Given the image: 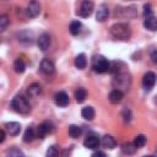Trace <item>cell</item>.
I'll list each match as a JSON object with an SVG mask.
<instances>
[{
  "label": "cell",
  "mask_w": 157,
  "mask_h": 157,
  "mask_svg": "<svg viewBox=\"0 0 157 157\" xmlns=\"http://www.w3.org/2000/svg\"><path fill=\"white\" fill-rule=\"evenodd\" d=\"M110 34L115 39L126 40V39L130 38L131 31H130V27L126 23H115L110 27Z\"/></svg>",
  "instance_id": "1"
},
{
  "label": "cell",
  "mask_w": 157,
  "mask_h": 157,
  "mask_svg": "<svg viewBox=\"0 0 157 157\" xmlns=\"http://www.w3.org/2000/svg\"><path fill=\"white\" fill-rule=\"evenodd\" d=\"M130 83H131V78L128 74L125 72H118L117 76L113 78V86L115 90H119V91H126L129 87H130Z\"/></svg>",
  "instance_id": "2"
},
{
  "label": "cell",
  "mask_w": 157,
  "mask_h": 157,
  "mask_svg": "<svg viewBox=\"0 0 157 157\" xmlns=\"http://www.w3.org/2000/svg\"><path fill=\"white\" fill-rule=\"evenodd\" d=\"M11 107H12L16 112H18V113H21V114H27V113L29 112V109H31V107H29L27 99L23 98L22 96H16V97L12 99V102H11Z\"/></svg>",
  "instance_id": "3"
},
{
  "label": "cell",
  "mask_w": 157,
  "mask_h": 157,
  "mask_svg": "<svg viewBox=\"0 0 157 157\" xmlns=\"http://www.w3.org/2000/svg\"><path fill=\"white\" fill-rule=\"evenodd\" d=\"M108 66H109V61L103 55H97V56L93 58L92 67H93V70L96 72H99V74L107 72L108 71Z\"/></svg>",
  "instance_id": "4"
},
{
  "label": "cell",
  "mask_w": 157,
  "mask_h": 157,
  "mask_svg": "<svg viewBox=\"0 0 157 157\" xmlns=\"http://www.w3.org/2000/svg\"><path fill=\"white\" fill-rule=\"evenodd\" d=\"M93 11V2L91 0H83L77 10V15L81 17H88Z\"/></svg>",
  "instance_id": "5"
},
{
  "label": "cell",
  "mask_w": 157,
  "mask_h": 157,
  "mask_svg": "<svg viewBox=\"0 0 157 157\" xmlns=\"http://www.w3.org/2000/svg\"><path fill=\"white\" fill-rule=\"evenodd\" d=\"M54 131V125L52 121H43L38 129H37V135L39 139H43L47 134H52Z\"/></svg>",
  "instance_id": "6"
},
{
  "label": "cell",
  "mask_w": 157,
  "mask_h": 157,
  "mask_svg": "<svg viewBox=\"0 0 157 157\" xmlns=\"http://www.w3.org/2000/svg\"><path fill=\"white\" fill-rule=\"evenodd\" d=\"M40 12V5L37 0H31L27 5V9H26V13L28 17H37Z\"/></svg>",
  "instance_id": "7"
},
{
  "label": "cell",
  "mask_w": 157,
  "mask_h": 157,
  "mask_svg": "<svg viewBox=\"0 0 157 157\" xmlns=\"http://www.w3.org/2000/svg\"><path fill=\"white\" fill-rule=\"evenodd\" d=\"M39 70L45 74V75H52L55 70V66H54V63L49 59H43L40 61V65H39Z\"/></svg>",
  "instance_id": "8"
},
{
  "label": "cell",
  "mask_w": 157,
  "mask_h": 157,
  "mask_svg": "<svg viewBox=\"0 0 157 157\" xmlns=\"http://www.w3.org/2000/svg\"><path fill=\"white\" fill-rule=\"evenodd\" d=\"M37 44H38V48L42 52H45L50 47V37H49V34L48 33H42L37 39Z\"/></svg>",
  "instance_id": "9"
},
{
  "label": "cell",
  "mask_w": 157,
  "mask_h": 157,
  "mask_svg": "<svg viewBox=\"0 0 157 157\" xmlns=\"http://www.w3.org/2000/svg\"><path fill=\"white\" fill-rule=\"evenodd\" d=\"M109 16V9L105 4H102L98 6V10H97V13H96V20L98 22H103L108 18Z\"/></svg>",
  "instance_id": "10"
},
{
  "label": "cell",
  "mask_w": 157,
  "mask_h": 157,
  "mask_svg": "<svg viewBox=\"0 0 157 157\" xmlns=\"http://www.w3.org/2000/svg\"><path fill=\"white\" fill-rule=\"evenodd\" d=\"M155 82H156V75L151 71L146 72L144 75V78H142V85L146 90H151L153 86H155Z\"/></svg>",
  "instance_id": "11"
},
{
  "label": "cell",
  "mask_w": 157,
  "mask_h": 157,
  "mask_svg": "<svg viewBox=\"0 0 157 157\" xmlns=\"http://www.w3.org/2000/svg\"><path fill=\"white\" fill-rule=\"evenodd\" d=\"M83 146L86 148H90V150H94L99 146V139L97 136H93V135H90L85 139L83 141Z\"/></svg>",
  "instance_id": "12"
},
{
  "label": "cell",
  "mask_w": 157,
  "mask_h": 157,
  "mask_svg": "<svg viewBox=\"0 0 157 157\" xmlns=\"http://www.w3.org/2000/svg\"><path fill=\"white\" fill-rule=\"evenodd\" d=\"M55 103L59 107H66L69 104V96L65 92H58L55 94Z\"/></svg>",
  "instance_id": "13"
},
{
  "label": "cell",
  "mask_w": 157,
  "mask_h": 157,
  "mask_svg": "<svg viewBox=\"0 0 157 157\" xmlns=\"http://www.w3.org/2000/svg\"><path fill=\"white\" fill-rule=\"evenodd\" d=\"M42 93V87L38 83H32L28 88H27V94L31 98H36Z\"/></svg>",
  "instance_id": "14"
},
{
  "label": "cell",
  "mask_w": 157,
  "mask_h": 157,
  "mask_svg": "<svg viewBox=\"0 0 157 157\" xmlns=\"http://www.w3.org/2000/svg\"><path fill=\"white\" fill-rule=\"evenodd\" d=\"M6 129H7L9 135L16 136V135H18L20 131H21V125H20L18 123L12 121V123H7V124H6Z\"/></svg>",
  "instance_id": "15"
},
{
  "label": "cell",
  "mask_w": 157,
  "mask_h": 157,
  "mask_svg": "<svg viewBox=\"0 0 157 157\" xmlns=\"http://www.w3.org/2000/svg\"><path fill=\"white\" fill-rule=\"evenodd\" d=\"M33 39H34V36L29 31H22L21 33H18V40L20 42H25L27 44H31L33 42Z\"/></svg>",
  "instance_id": "16"
},
{
  "label": "cell",
  "mask_w": 157,
  "mask_h": 157,
  "mask_svg": "<svg viewBox=\"0 0 157 157\" xmlns=\"http://www.w3.org/2000/svg\"><path fill=\"white\" fill-rule=\"evenodd\" d=\"M144 26L150 29V31H156L157 28V20L155 16H148V17H145V22H144Z\"/></svg>",
  "instance_id": "17"
},
{
  "label": "cell",
  "mask_w": 157,
  "mask_h": 157,
  "mask_svg": "<svg viewBox=\"0 0 157 157\" xmlns=\"http://www.w3.org/2000/svg\"><path fill=\"white\" fill-rule=\"evenodd\" d=\"M123 92L121 91H119V90H113L110 93H109V96H108V98H109V101L112 102V103H119L121 99H123Z\"/></svg>",
  "instance_id": "18"
},
{
  "label": "cell",
  "mask_w": 157,
  "mask_h": 157,
  "mask_svg": "<svg viewBox=\"0 0 157 157\" xmlns=\"http://www.w3.org/2000/svg\"><path fill=\"white\" fill-rule=\"evenodd\" d=\"M81 115H82V118H85L87 120H92L94 118V109L92 107H85L81 110Z\"/></svg>",
  "instance_id": "19"
},
{
  "label": "cell",
  "mask_w": 157,
  "mask_h": 157,
  "mask_svg": "<svg viewBox=\"0 0 157 157\" xmlns=\"http://www.w3.org/2000/svg\"><path fill=\"white\" fill-rule=\"evenodd\" d=\"M102 145L105 148H114L115 147V140L110 135H105L102 139Z\"/></svg>",
  "instance_id": "20"
},
{
  "label": "cell",
  "mask_w": 157,
  "mask_h": 157,
  "mask_svg": "<svg viewBox=\"0 0 157 157\" xmlns=\"http://www.w3.org/2000/svg\"><path fill=\"white\" fill-rule=\"evenodd\" d=\"M75 65L77 69H85L87 65V60H86V55L85 54H78L75 59Z\"/></svg>",
  "instance_id": "21"
},
{
  "label": "cell",
  "mask_w": 157,
  "mask_h": 157,
  "mask_svg": "<svg viewBox=\"0 0 157 157\" xmlns=\"http://www.w3.org/2000/svg\"><path fill=\"white\" fill-rule=\"evenodd\" d=\"M87 97V92L85 88H77L76 92H75V98H76V102L77 103H82Z\"/></svg>",
  "instance_id": "22"
},
{
  "label": "cell",
  "mask_w": 157,
  "mask_h": 157,
  "mask_svg": "<svg viewBox=\"0 0 157 157\" xmlns=\"http://www.w3.org/2000/svg\"><path fill=\"white\" fill-rule=\"evenodd\" d=\"M70 33L72 34V36H76V34H78L80 33V29H81V22H78V21H72L71 23H70Z\"/></svg>",
  "instance_id": "23"
},
{
  "label": "cell",
  "mask_w": 157,
  "mask_h": 157,
  "mask_svg": "<svg viewBox=\"0 0 157 157\" xmlns=\"http://www.w3.org/2000/svg\"><path fill=\"white\" fill-rule=\"evenodd\" d=\"M67 131H69V135H70L71 137H74V139H75V137H78V136L81 135V128L77 126V125H74V124L69 126V130H67Z\"/></svg>",
  "instance_id": "24"
},
{
  "label": "cell",
  "mask_w": 157,
  "mask_h": 157,
  "mask_svg": "<svg viewBox=\"0 0 157 157\" xmlns=\"http://www.w3.org/2000/svg\"><path fill=\"white\" fill-rule=\"evenodd\" d=\"M13 69H15V71H16V72L22 74V72L25 71V69H26V65H25L23 60H21V59L15 60V63H13Z\"/></svg>",
  "instance_id": "25"
},
{
  "label": "cell",
  "mask_w": 157,
  "mask_h": 157,
  "mask_svg": "<svg viewBox=\"0 0 157 157\" xmlns=\"http://www.w3.org/2000/svg\"><path fill=\"white\" fill-rule=\"evenodd\" d=\"M145 144H146V136L142 135V134H140V135H137L134 139V144L132 145L135 147H142V146H145Z\"/></svg>",
  "instance_id": "26"
},
{
  "label": "cell",
  "mask_w": 157,
  "mask_h": 157,
  "mask_svg": "<svg viewBox=\"0 0 157 157\" xmlns=\"http://www.w3.org/2000/svg\"><path fill=\"white\" fill-rule=\"evenodd\" d=\"M34 130H33V128H28L26 131H25V135H23V141L25 142H31V141H33V139H34Z\"/></svg>",
  "instance_id": "27"
},
{
  "label": "cell",
  "mask_w": 157,
  "mask_h": 157,
  "mask_svg": "<svg viewBox=\"0 0 157 157\" xmlns=\"http://www.w3.org/2000/svg\"><path fill=\"white\" fill-rule=\"evenodd\" d=\"M9 26V17L6 15L0 16V32H4Z\"/></svg>",
  "instance_id": "28"
},
{
  "label": "cell",
  "mask_w": 157,
  "mask_h": 157,
  "mask_svg": "<svg viewBox=\"0 0 157 157\" xmlns=\"http://www.w3.org/2000/svg\"><path fill=\"white\" fill-rule=\"evenodd\" d=\"M6 155H9V156H23V152L21 150H17V148H11V150L6 151Z\"/></svg>",
  "instance_id": "29"
},
{
  "label": "cell",
  "mask_w": 157,
  "mask_h": 157,
  "mask_svg": "<svg viewBox=\"0 0 157 157\" xmlns=\"http://www.w3.org/2000/svg\"><path fill=\"white\" fill-rule=\"evenodd\" d=\"M144 16L145 17H148V16H152V6L150 4H146L144 6Z\"/></svg>",
  "instance_id": "30"
},
{
  "label": "cell",
  "mask_w": 157,
  "mask_h": 157,
  "mask_svg": "<svg viewBox=\"0 0 157 157\" xmlns=\"http://www.w3.org/2000/svg\"><path fill=\"white\" fill-rule=\"evenodd\" d=\"M56 153H58L56 146H50L48 148V151H47V156L48 157H54V156H56Z\"/></svg>",
  "instance_id": "31"
},
{
  "label": "cell",
  "mask_w": 157,
  "mask_h": 157,
  "mask_svg": "<svg viewBox=\"0 0 157 157\" xmlns=\"http://www.w3.org/2000/svg\"><path fill=\"white\" fill-rule=\"evenodd\" d=\"M123 117H124V120H125V121H130V120H131V112H130L128 108H125V109L123 110Z\"/></svg>",
  "instance_id": "32"
},
{
  "label": "cell",
  "mask_w": 157,
  "mask_h": 157,
  "mask_svg": "<svg viewBox=\"0 0 157 157\" xmlns=\"http://www.w3.org/2000/svg\"><path fill=\"white\" fill-rule=\"evenodd\" d=\"M135 148H136L135 146L131 148L130 145H124V146H123V151H124L125 153H134V152H135Z\"/></svg>",
  "instance_id": "33"
},
{
  "label": "cell",
  "mask_w": 157,
  "mask_h": 157,
  "mask_svg": "<svg viewBox=\"0 0 157 157\" xmlns=\"http://www.w3.org/2000/svg\"><path fill=\"white\" fill-rule=\"evenodd\" d=\"M5 137H6V134H5V131L0 129V144L5 141Z\"/></svg>",
  "instance_id": "34"
},
{
  "label": "cell",
  "mask_w": 157,
  "mask_h": 157,
  "mask_svg": "<svg viewBox=\"0 0 157 157\" xmlns=\"http://www.w3.org/2000/svg\"><path fill=\"white\" fill-rule=\"evenodd\" d=\"M151 58H152V61H153V63H157V52H156V50L152 52Z\"/></svg>",
  "instance_id": "35"
},
{
  "label": "cell",
  "mask_w": 157,
  "mask_h": 157,
  "mask_svg": "<svg viewBox=\"0 0 157 157\" xmlns=\"http://www.w3.org/2000/svg\"><path fill=\"white\" fill-rule=\"evenodd\" d=\"M92 156H94V157H96V156H103V157H104V156H105V153H104V152H102V151H97V152H94Z\"/></svg>",
  "instance_id": "36"
}]
</instances>
